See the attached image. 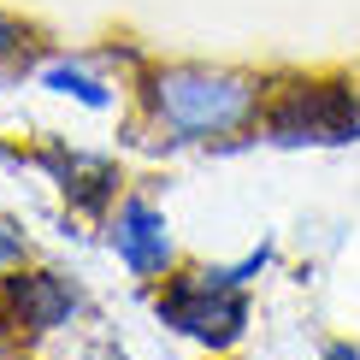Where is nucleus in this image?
I'll list each match as a JSON object with an SVG mask.
<instances>
[{
	"label": "nucleus",
	"instance_id": "nucleus-4",
	"mask_svg": "<svg viewBox=\"0 0 360 360\" xmlns=\"http://www.w3.org/2000/svg\"><path fill=\"white\" fill-rule=\"evenodd\" d=\"M107 243L136 278H160V272H172V260H177L172 224L148 195H124V201H118V213L107 224Z\"/></svg>",
	"mask_w": 360,
	"mask_h": 360
},
{
	"label": "nucleus",
	"instance_id": "nucleus-2",
	"mask_svg": "<svg viewBox=\"0 0 360 360\" xmlns=\"http://www.w3.org/2000/svg\"><path fill=\"white\" fill-rule=\"evenodd\" d=\"M260 136L272 148H349L360 142V89L342 77L283 83L260 107Z\"/></svg>",
	"mask_w": 360,
	"mask_h": 360
},
{
	"label": "nucleus",
	"instance_id": "nucleus-9",
	"mask_svg": "<svg viewBox=\"0 0 360 360\" xmlns=\"http://www.w3.org/2000/svg\"><path fill=\"white\" fill-rule=\"evenodd\" d=\"M18 266H24V236L12 231V224H0V278L18 272Z\"/></svg>",
	"mask_w": 360,
	"mask_h": 360
},
{
	"label": "nucleus",
	"instance_id": "nucleus-11",
	"mask_svg": "<svg viewBox=\"0 0 360 360\" xmlns=\"http://www.w3.org/2000/svg\"><path fill=\"white\" fill-rule=\"evenodd\" d=\"M325 360H360V349H354V342H331V349H325Z\"/></svg>",
	"mask_w": 360,
	"mask_h": 360
},
{
	"label": "nucleus",
	"instance_id": "nucleus-3",
	"mask_svg": "<svg viewBox=\"0 0 360 360\" xmlns=\"http://www.w3.org/2000/svg\"><path fill=\"white\" fill-rule=\"evenodd\" d=\"M154 313L177 337L201 342V349H231V342H243V331H248V290H224V283H213L207 272H184V278H172L166 290H160Z\"/></svg>",
	"mask_w": 360,
	"mask_h": 360
},
{
	"label": "nucleus",
	"instance_id": "nucleus-8",
	"mask_svg": "<svg viewBox=\"0 0 360 360\" xmlns=\"http://www.w3.org/2000/svg\"><path fill=\"white\" fill-rule=\"evenodd\" d=\"M272 254H278V243H260V248H248L243 260H231V266H201V272L213 278V283H224V290H248V283L272 266Z\"/></svg>",
	"mask_w": 360,
	"mask_h": 360
},
{
	"label": "nucleus",
	"instance_id": "nucleus-10",
	"mask_svg": "<svg viewBox=\"0 0 360 360\" xmlns=\"http://www.w3.org/2000/svg\"><path fill=\"white\" fill-rule=\"evenodd\" d=\"M18 48H24V30L12 24L6 12H0V59H6V53H18Z\"/></svg>",
	"mask_w": 360,
	"mask_h": 360
},
{
	"label": "nucleus",
	"instance_id": "nucleus-12",
	"mask_svg": "<svg viewBox=\"0 0 360 360\" xmlns=\"http://www.w3.org/2000/svg\"><path fill=\"white\" fill-rule=\"evenodd\" d=\"M83 360H112V354H83Z\"/></svg>",
	"mask_w": 360,
	"mask_h": 360
},
{
	"label": "nucleus",
	"instance_id": "nucleus-1",
	"mask_svg": "<svg viewBox=\"0 0 360 360\" xmlns=\"http://www.w3.org/2000/svg\"><path fill=\"white\" fill-rule=\"evenodd\" d=\"M142 107L177 142H224L260 124L266 83L224 65H160L142 83Z\"/></svg>",
	"mask_w": 360,
	"mask_h": 360
},
{
	"label": "nucleus",
	"instance_id": "nucleus-6",
	"mask_svg": "<svg viewBox=\"0 0 360 360\" xmlns=\"http://www.w3.org/2000/svg\"><path fill=\"white\" fill-rule=\"evenodd\" d=\"M41 166L53 172V184L77 207H101V201H112V189H118V172L107 166V160L77 154V148H41Z\"/></svg>",
	"mask_w": 360,
	"mask_h": 360
},
{
	"label": "nucleus",
	"instance_id": "nucleus-5",
	"mask_svg": "<svg viewBox=\"0 0 360 360\" xmlns=\"http://www.w3.org/2000/svg\"><path fill=\"white\" fill-rule=\"evenodd\" d=\"M77 307H83L77 283L59 278V272H18L6 283V313L30 337H48V331H59V325H71Z\"/></svg>",
	"mask_w": 360,
	"mask_h": 360
},
{
	"label": "nucleus",
	"instance_id": "nucleus-7",
	"mask_svg": "<svg viewBox=\"0 0 360 360\" xmlns=\"http://www.w3.org/2000/svg\"><path fill=\"white\" fill-rule=\"evenodd\" d=\"M48 95H65V101H83L89 112H107L112 107V89L95 77V71H83V65H71V59H53V65H41V77H36Z\"/></svg>",
	"mask_w": 360,
	"mask_h": 360
}]
</instances>
